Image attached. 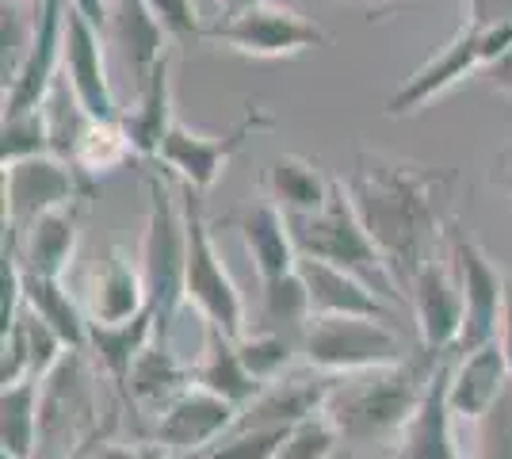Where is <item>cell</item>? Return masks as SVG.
Returning <instances> with one entry per match:
<instances>
[{
	"mask_svg": "<svg viewBox=\"0 0 512 459\" xmlns=\"http://www.w3.org/2000/svg\"><path fill=\"white\" fill-rule=\"evenodd\" d=\"M130 157H138V153H134V142H130L127 127H123V115H119V119H107V123L88 119L85 134H81V142H77V150H73V165L96 180L100 173L123 169Z\"/></svg>",
	"mask_w": 512,
	"mask_h": 459,
	"instance_id": "1f68e13d",
	"label": "cell"
},
{
	"mask_svg": "<svg viewBox=\"0 0 512 459\" xmlns=\"http://www.w3.org/2000/svg\"><path fill=\"white\" fill-rule=\"evenodd\" d=\"M291 429H234L192 459H279Z\"/></svg>",
	"mask_w": 512,
	"mask_h": 459,
	"instance_id": "d590c367",
	"label": "cell"
},
{
	"mask_svg": "<svg viewBox=\"0 0 512 459\" xmlns=\"http://www.w3.org/2000/svg\"><path fill=\"white\" fill-rule=\"evenodd\" d=\"M150 310V291H146V276L138 257H130L127 249L107 245L96 272L88 276L85 291V314L96 326H119L138 314Z\"/></svg>",
	"mask_w": 512,
	"mask_h": 459,
	"instance_id": "e0dca14e",
	"label": "cell"
},
{
	"mask_svg": "<svg viewBox=\"0 0 512 459\" xmlns=\"http://www.w3.org/2000/svg\"><path fill=\"white\" fill-rule=\"evenodd\" d=\"M337 375H283L276 383H268L253 402L241 410L234 429H291L306 417L325 410L329 391H333Z\"/></svg>",
	"mask_w": 512,
	"mask_h": 459,
	"instance_id": "44dd1931",
	"label": "cell"
},
{
	"mask_svg": "<svg viewBox=\"0 0 512 459\" xmlns=\"http://www.w3.org/2000/svg\"><path fill=\"white\" fill-rule=\"evenodd\" d=\"M23 4H27L31 12H39V8H43V0H23Z\"/></svg>",
	"mask_w": 512,
	"mask_h": 459,
	"instance_id": "bcb514c9",
	"label": "cell"
},
{
	"mask_svg": "<svg viewBox=\"0 0 512 459\" xmlns=\"http://www.w3.org/2000/svg\"><path fill=\"white\" fill-rule=\"evenodd\" d=\"M509 379V364H505V352L497 341L482 345L474 352H455L451 356V379H448V398L451 410L459 421L470 425H482L490 421L501 394H505Z\"/></svg>",
	"mask_w": 512,
	"mask_h": 459,
	"instance_id": "d6986e66",
	"label": "cell"
},
{
	"mask_svg": "<svg viewBox=\"0 0 512 459\" xmlns=\"http://www.w3.org/2000/svg\"><path fill=\"white\" fill-rule=\"evenodd\" d=\"M188 387H195L192 368L172 352V345L165 337H153L146 352L138 356L134 372H130L127 394L134 406H146L153 414H161L176 394H184Z\"/></svg>",
	"mask_w": 512,
	"mask_h": 459,
	"instance_id": "484cf974",
	"label": "cell"
},
{
	"mask_svg": "<svg viewBox=\"0 0 512 459\" xmlns=\"http://www.w3.org/2000/svg\"><path fill=\"white\" fill-rule=\"evenodd\" d=\"M245 4H249V0H222V8H226V16H230V12H237V8H245Z\"/></svg>",
	"mask_w": 512,
	"mask_h": 459,
	"instance_id": "f6af8a7d",
	"label": "cell"
},
{
	"mask_svg": "<svg viewBox=\"0 0 512 459\" xmlns=\"http://www.w3.org/2000/svg\"><path fill=\"white\" fill-rule=\"evenodd\" d=\"M195 387L218 394L226 402H234L237 410H245L256 394L264 391V383H256L249 368L241 364V352H237V341L218 333V329L207 326V341H203V356L192 368Z\"/></svg>",
	"mask_w": 512,
	"mask_h": 459,
	"instance_id": "4316f807",
	"label": "cell"
},
{
	"mask_svg": "<svg viewBox=\"0 0 512 459\" xmlns=\"http://www.w3.org/2000/svg\"><path fill=\"white\" fill-rule=\"evenodd\" d=\"M260 188L283 215H314L333 196V180H325L318 165L299 153L272 157L260 173Z\"/></svg>",
	"mask_w": 512,
	"mask_h": 459,
	"instance_id": "cb8c5ba5",
	"label": "cell"
},
{
	"mask_svg": "<svg viewBox=\"0 0 512 459\" xmlns=\"http://www.w3.org/2000/svg\"><path fill=\"white\" fill-rule=\"evenodd\" d=\"M451 356L455 352H448L444 364L436 368V375L428 379L417 410H413L406 429L394 440V459H463L459 440H455V421L459 417H455L448 398Z\"/></svg>",
	"mask_w": 512,
	"mask_h": 459,
	"instance_id": "2e32d148",
	"label": "cell"
},
{
	"mask_svg": "<svg viewBox=\"0 0 512 459\" xmlns=\"http://www.w3.org/2000/svg\"><path fill=\"white\" fill-rule=\"evenodd\" d=\"M463 20L509 23L512 20V0H463Z\"/></svg>",
	"mask_w": 512,
	"mask_h": 459,
	"instance_id": "f35d334b",
	"label": "cell"
},
{
	"mask_svg": "<svg viewBox=\"0 0 512 459\" xmlns=\"http://www.w3.org/2000/svg\"><path fill=\"white\" fill-rule=\"evenodd\" d=\"M310 318H314V306H310V291L299 268L260 284V329H276L299 341Z\"/></svg>",
	"mask_w": 512,
	"mask_h": 459,
	"instance_id": "4dcf8cb0",
	"label": "cell"
},
{
	"mask_svg": "<svg viewBox=\"0 0 512 459\" xmlns=\"http://www.w3.org/2000/svg\"><path fill=\"white\" fill-rule=\"evenodd\" d=\"M478 459H512V421H497L493 417L482 433V448Z\"/></svg>",
	"mask_w": 512,
	"mask_h": 459,
	"instance_id": "74e56055",
	"label": "cell"
},
{
	"mask_svg": "<svg viewBox=\"0 0 512 459\" xmlns=\"http://www.w3.org/2000/svg\"><path fill=\"white\" fill-rule=\"evenodd\" d=\"M77 241H81V203H69V207H58V211L43 215L16 241L4 238V245L16 249V261H20L23 272L62 280L65 268L73 264Z\"/></svg>",
	"mask_w": 512,
	"mask_h": 459,
	"instance_id": "7402d4cb",
	"label": "cell"
},
{
	"mask_svg": "<svg viewBox=\"0 0 512 459\" xmlns=\"http://www.w3.org/2000/svg\"><path fill=\"white\" fill-rule=\"evenodd\" d=\"M92 196H96V180L54 153L4 165V238L16 241L43 215L69 203H85Z\"/></svg>",
	"mask_w": 512,
	"mask_h": 459,
	"instance_id": "9c48e42d",
	"label": "cell"
},
{
	"mask_svg": "<svg viewBox=\"0 0 512 459\" xmlns=\"http://www.w3.org/2000/svg\"><path fill=\"white\" fill-rule=\"evenodd\" d=\"M69 4H73V8H77V12L85 16V20L96 23L100 31H104V27H107V16H111V8H107V0H69Z\"/></svg>",
	"mask_w": 512,
	"mask_h": 459,
	"instance_id": "7bdbcfd3",
	"label": "cell"
},
{
	"mask_svg": "<svg viewBox=\"0 0 512 459\" xmlns=\"http://www.w3.org/2000/svg\"><path fill=\"white\" fill-rule=\"evenodd\" d=\"M62 77L69 81L77 104L85 108L88 119L107 123L119 119V104H115V88L107 77L104 43H100V27L85 20L73 4L65 16V54H62Z\"/></svg>",
	"mask_w": 512,
	"mask_h": 459,
	"instance_id": "9a60e30c",
	"label": "cell"
},
{
	"mask_svg": "<svg viewBox=\"0 0 512 459\" xmlns=\"http://www.w3.org/2000/svg\"><path fill=\"white\" fill-rule=\"evenodd\" d=\"M341 444H344V437H341V429H337V421L325 414V410H318L314 417L291 425L279 459H329Z\"/></svg>",
	"mask_w": 512,
	"mask_h": 459,
	"instance_id": "e575fe53",
	"label": "cell"
},
{
	"mask_svg": "<svg viewBox=\"0 0 512 459\" xmlns=\"http://www.w3.org/2000/svg\"><path fill=\"white\" fill-rule=\"evenodd\" d=\"M214 226L237 230V238L245 245L260 284L279 280V276H287V272L299 268V245H295V234H291V222H287V215L279 211L272 199L253 203L245 211H234V215L218 219Z\"/></svg>",
	"mask_w": 512,
	"mask_h": 459,
	"instance_id": "ac0fdd59",
	"label": "cell"
},
{
	"mask_svg": "<svg viewBox=\"0 0 512 459\" xmlns=\"http://www.w3.org/2000/svg\"><path fill=\"white\" fill-rule=\"evenodd\" d=\"M360 4L367 8V12H371V20H375L379 12H386V8H394V4H402V0H360Z\"/></svg>",
	"mask_w": 512,
	"mask_h": 459,
	"instance_id": "ee69618b",
	"label": "cell"
},
{
	"mask_svg": "<svg viewBox=\"0 0 512 459\" xmlns=\"http://www.w3.org/2000/svg\"><path fill=\"white\" fill-rule=\"evenodd\" d=\"M65 16H69V0H43V8L35 16V35L27 46V58L16 69V77L4 85V115L43 108L46 92L54 88L58 69H62Z\"/></svg>",
	"mask_w": 512,
	"mask_h": 459,
	"instance_id": "5bb4252c",
	"label": "cell"
},
{
	"mask_svg": "<svg viewBox=\"0 0 512 459\" xmlns=\"http://www.w3.org/2000/svg\"><path fill=\"white\" fill-rule=\"evenodd\" d=\"M299 272L310 291V306L314 318H379V322H398V306H390L375 291L367 287L360 276L333 268L314 257H299Z\"/></svg>",
	"mask_w": 512,
	"mask_h": 459,
	"instance_id": "ffe728a7",
	"label": "cell"
},
{
	"mask_svg": "<svg viewBox=\"0 0 512 459\" xmlns=\"http://www.w3.org/2000/svg\"><path fill=\"white\" fill-rule=\"evenodd\" d=\"M237 417H241V410L234 402L203 391V387H188L157 414L153 444L165 452H176V456H199L226 433H234Z\"/></svg>",
	"mask_w": 512,
	"mask_h": 459,
	"instance_id": "4fadbf2b",
	"label": "cell"
},
{
	"mask_svg": "<svg viewBox=\"0 0 512 459\" xmlns=\"http://www.w3.org/2000/svg\"><path fill=\"white\" fill-rule=\"evenodd\" d=\"M46 153H54V146H50L43 108L4 115V127H0V165H16V161H31V157H46Z\"/></svg>",
	"mask_w": 512,
	"mask_h": 459,
	"instance_id": "836d02e7",
	"label": "cell"
},
{
	"mask_svg": "<svg viewBox=\"0 0 512 459\" xmlns=\"http://www.w3.org/2000/svg\"><path fill=\"white\" fill-rule=\"evenodd\" d=\"M302 360L325 375H356L394 368L413 356L394 322L379 318H310L299 337Z\"/></svg>",
	"mask_w": 512,
	"mask_h": 459,
	"instance_id": "52a82bcc",
	"label": "cell"
},
{
	"mask_svg": "<svg viewBox=\"0 0 512 459\" xmlns=\"http://www.w3.org/2000/svg\"><path fill=\"white\" fill-rule=\"evenodd\" d=\"M486 81H490L493 92H509L512 96V46L486 69Z\"/></svg>",
	"mask_w": 512,
	"mask_h": 459,
	"instance_id": "60d3db41",
	"label": "cell"
},
{
	"mask_svg": "<svg viewBox=\"0 0 512 459\" xmlns=\"http://www.w3.org/2000/svg\"><path fill=\"white\" fill-rule=\"evenodd\" d=\"M23 306L35 310L46 326L54 329L65 345H69V352L88 349V314L73 303V295L65 291L62 280L23 272Z\"/></svg>",
	"mask_w": 512,
	"mask_h": 459,
	"instance_id": "f546056e",
	"label": "cell"
},
{
	"mask_svg": "<svg viewBox=\"0 0 512 459\" xmlns=\"http://www.w3.org/2000/svg\"><path fill=\"white\" fill-rule=\"evenodd\" d=\"M444 238H448L451 268L459 276L463 303H467V322H463V337H459L455 352H474L482 349V345H490V341H497L509 280H501L493 257L470 238L459 222H448V234Z\"/></svg>",
	"mask_w": 512,
	"mask_h": 459,
	"instance_id": "8fae6325",
	"label": "cell"
},
{
	"mask_svg": "<svg viewBox=\"0 0 512 459\" xmlns=\"http://www.w3.org/2000/svg\"><path fill=\"white\" fill-rule=\"evenodd\" d=\"M43 387L39 379H27L0 391V452L16 459L39 456L43 433Z\"/></svg>",
	"mask_w": 512,
	"mask_h": 459,
	"instance_id": "f1b7e54d",
	"label": "cell"
},
{
	"mask_svg": "<svg viewBox=\"0 0 512 459\" xmlns=\"http://www.w3.org/2000/svg\"><path fill=\"white\" fill-rule=\"evenodd\" d=\"M146 230L138 245V264L150 291V310L157 322V337H172V322L184 306V276H188V222L184 207L172 196L169 180L161 173L146 176Z\"/></svg>",
	"mask_w": 512,
	"mask_h": 459,
	"instance_id": "277c9868",
	"label": "cell"
},
{
	"mask_svg": "<svg viewBox=\"0 0 512 459\" xmlns=\"http://www.w3.org/2000/svg\"><path fill=\"white\" fill-rule=\"evenodd\" d=\"M146 4H150V12L165 27V35H169L172 43L192 46L199 39H207V27L199 20L195 0H146Z\"/></svg>",
	"mask_w": 512,
	"mask_h": 459,
	"instance_id": "8d00e7d4",
	"label": "cell"
},
{
	"mask_svg": "<svg viewBox=\"0 0 512 459\" xmlns=\"http://www.w3.org/2000/svg\"><path fill=\"white\" fill-rule=\"evenodd\" d=\"M509 46H512V20L509 23L463 20L459 31L444 43V50H436L413 77H406L402 85L390 92V100H386L383 108L386 119L421 115L432 100H440L444 92H451L463 77L478 73V69H490Z\"/></svg>",
	"mask_w": 512,
	"mask_h": 459,
	"instance_id": "5b68a950",
	"label": "cell"
},
{
	"mask_svg": "<svg viewBox=\"0 0 512 459\" xmlns=\"http://www.w3.org/2000/svg\"><path fill=\"white\" fill-rule=\"evenodd\" d=\"M123 127H127L134 153L157 161V153L165 146L169 131L176 127V115H172V73H169V54L153 66V73L138 85V100L134 108L123 115Z\"/></svg>",
	"mask_w": 512,
	"mask_h": 459,
	"instance_id": "603a6c76",
	"label": "cell"
},
{
	"mask_svg": "<svg viewBox=\"0 0 512 459\" xmlns=\"http://www.w3.org/2000/svg\"><path fill=\"white\" fill-rule=\"evenodd\" d=\"M96 459H192V456H176V452H165L157 444H107Z\"/></svg>",
	"mask_w": 512,
	"mask_h": 459,
	"instance_id": "ab89813d",
	"label": "cell"
},
{
	"mask_svg": "<svg viewBox=\"0 0 512 459\" xmlns=\"http://www.w3.org/2000/svg\"><path fill=\"white\" fill-rule=\"evenodd\" d=\"M409 310L417 322V341L421 349L432 352H455L467 322V303H463V287L451 261L432 257L409 276Z\"/></svg>",
	"mask_w": 512,
	"mask_h": 459,
	"instance_id": "7c38bea8",
	"label": "cell"
},
{
	"mask_svg": "<svg viewBox=\"0 0 512 459\" xmlns=\"http://www.w3.org/2000/svg\"><path fill=\"white\" fill-rule=\"evenodd\" d=\"M448 352L417 349L409 360L394 368H375V372L337 375L325 414L337 421L344 444H383L398 440L413 417L428 379L444 364Z\"/></svg>",
	"mask_w": 512,
	"mask_h": 459,
	"instance_id": "7a4b0ae2",
	"label": "cell"
},
{
	"mask_svg": "<svg viewBox=\"0 0 512 459\" xmlns=\"http://www.w3.org/2000/svg\"><path fill=\"white\" fill-rule=\"evenodd\" d=\"M207 43H218L245 58H295L306 50H325L333 35L321 23L276 0H249L230 16L207 27Z\"/></svg>",
	"mask_w": 512,
	"mask_h": 459,
	"instance_id": "ba28073f",
	"label": "cell"
},
{
	"mask_svg": "<svg viewBox=\"0 0 512 459\" xmlns=\"http://www.w3.org/2000/svg\"><path fill=\"white\" fill-rule=\"evenodd\" d=\"M180 207L188 222V276H184V303L203 318V326L218 329L226 337L245 333V299L237 291L230 268L214 245V222L203 215V192L180 184Z\"/></svg>",
	"mask_w": 512,
	"mask_h": 459,
	"instance_id": "8992f818",
	"label": "cell"
},
{
	"mask_svg": "<svg viewBox=\"0 0 512 459\" xmlns=\"http://www.w3.org/2000/svg\"><path fill=\"white\" fill-rule=\"evenodd\" d=\"M272 127H276V119H272V111L264 108H249L226 134H203L192 131L188 123H176L169 138H165L161 153H157V161L165 165V173L176 184H188V188L207 196L218 184V176L226 173V165L234 161V153L249 138H256L260 131H272Z\"/></svg>",
	"mask_w": 512,
	"mask_h": 459,
	"instance_id": "30bf717a",
	"label": "cell"
},
{
	"mask_svg": "<svg viewBox=\"0 0 512 459\" xmlns=\"http://www.w3.org/2000/svg\"><path fill=\"white\" fill-rule=\"evenodd\" d=\"M107 31L115 46L123 50V62L134 73V85H142L153 73V66L165 58V27L157 23L146 0H115L111 16H107Z\"/></svg>",
	"mask_w": 512,
	"mask_h": 459,
	"instance_id": "d4e9b609",
	"label": "cell"
},
{
	"mask_svg": "<svg viewBox=\"0 0 512 459\" xmlns=\"http://www.w3.org/2000/svg\"><path fill=\"white\" fill-rule=\"evenodd\" d=\"M287 222H291V234H295V245H299V257H314V261H325L333 268L360 276L363 284L375 287L386 303L402 310V303H406L402 280L394 276V268L386 264L375 238L360 222L344 180H333V196L321 211H314V215H287Z\"/></svg>",
	"mask_w": 512,
	"mask_h": 459,
	"instance_id": "3957f363",
	"label": "cell"
},
{
	"mask_svg": "<svg viewBox=\"0 0 512 459\" xmlns=\"http://www.w3.org/2000/svg\"><path fill=\"white\" fill-rule=\"evenodd\" d=\"M451 184H455L451 173L428 169L406 157L356 153V165L344 188L367 234L375 238L379 253L402 284H409V276L436 257L440 238L448 234L444 199Z\"/></svg>",
	"mask_w": 512,
	"mask_h": 459,
	"instance_id": "6da1fadb",
	"label": "cell"
},
{
	"mask_svg": "<svg viewBox=\"0 0 512 459\" xmlns=\"http://www.w3.org/2000/svg\"><path fill=\"white\" fill-rule=\"evenodd\" d=\"M153 337H157L153 310L130 318V322H119V326H96V322H88V349L96 352L104 375L119 391H127L130 372H134L138 356L146 352V345H150Z\"/></svg>",
	"mask_w": 512,
	"mask_h": 459,
	"instance_id": "83f0119b",
	"label": "cell"
},
{
	"mask_svg": "<svg viewBox=\"0 0 512 459\" xmlns=\"http://www.w3.org/2000/svg\"><path fill=\"white\" fill-rule=\"evenodd\" d=\"M237 352H241V364L249 368L256 383H276L287 375L291 368V360H295V352H299V341L295 337H287V333H276V329H245L241 337H237Z\"/></svg>",
	"mask_w": 512,
	"mask_h": 459,
	"instance_id": "d6a6232c",
	"label": "cell"
},
{
	"mask_svg": "<svg viewBox=\"0 0 512 459\" xmlns=\"http://www.w3.org/2000/svg\"><path fill=\"white\" fill-rule=\"evenodd\" d=\"M501 352H505V364H509V379H512V280L505 287V310H501Z\"/></svg>",
	"mask_w": 512,
	"mask_h": 459,
	"instance_id": "b9f144b4",
	"label": "cell"
}]
</instances>
